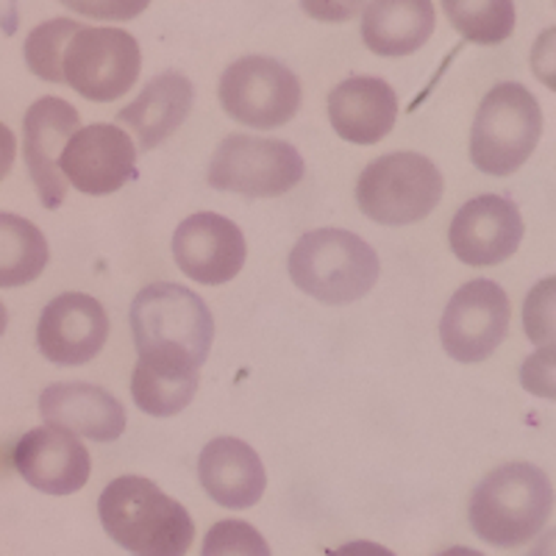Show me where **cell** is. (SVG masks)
Listing matches in <instances>:
<instances>
[{
    "instance_id": "3",
    "label": "cell",
    "mask_w": 556,
    "mask_h": 556,
    "mask_svg": "<svg viewBox=\"0 0 556 556\" xmlns=\"http://www.w3.org/2000/svg\"><path fill=\"white\" fill-rule=\"evenodd\" d=\"M292 281L320 304H354L379 281V256L362 237L345 228H317L295 242L290 253Z\"/></svg>"
},
{
    "instance_id": "15",
    "label": "cell",
    "mask_w": 556,
    "mask_h": 556,
    "mask_svg": "<svg viewBox=\"0 0 556 556\" xmlns=\"http://www.w3.org/2000/svg\"><path fill=\"white\" fill-rule=\"evenodd\" d=\"M81 128L76 106L62 98H39L31 103L23 121V153L45 208H59L67 198V187L59 159L70 137Z\"/></svg>"
},
{
    "instance_id": "33",
    "label": "cell",
    "mask_w": 556,
    "mask_h": 556,
    "mask_svg": "<svg viewBox=\"0 0 556 556\" xmlns=\"http://www.w3.org/2000/svg\"><path fill=\"white\" fill-rule=\"evenodd\" d=\"M14 153H17V142H14L12 128L0 123V181L9 176V170H12Z\"/></svg>"
},
{
    "instance_id": "4",
    "label": "cell",
    "mask_w": 556,
    "mask_h": 556,
    "mask_svg": "<svg viewBox=\"0 0 556 556\" xmlns=\"http://www.w3.org/2000/svg\"><path fill=\"white\" fill-rule=\"evenodd\" d=\"M543 137V109L518 81L495 84L479 103L470 128V159L486 176H513Z\"/></svg>"
},
{
    "instance_id": "34",
    "label": "cell",
    "mask_w": 556,
    "mask_h": 556,
    "mask_svg": "<svg viewBox=\"0 0 556 556\" xmlns=\"http://www.w3.org/2000/svg\"><path fill=\"white\" fill-rule=\"evenodd\" d=\"M0 28L3 34L17 31V0H0Z\"/></svg>"
},
{
    "instance_id": "17",
    "label": "cell",
    "mask_w": 556,
    "mask_h": 556,
    "mask_svg": "<svg viewBox=\"0 0 556 556\" xmlns=\"http://www.w3.org/2000/svg\"><path fill=\"white\" fill-rule=\"evenodd\" d=\"M39 415L45 426L81 434L96 443H114L126 431V406L112 392L84 381L45 387L39 395Z\"/></svg>"
},
{
    "instance_id": "14",
    "label": "cell",
    "mask_w": 556,
    "mask_h": 556,
    "mask_svg": "<svg viewBox=\"0 0 556 556\" xmlns=\"http://www.w3.org/2000/svg\"><path fill=\"white\" fill-rule=\"evenodd\" d=\"M245 256V237L237 223L215 212L187 217L173 235V260L178 270L198 285H226L242 270Z\"/></svg>"
},
{
    "instance_id": "30",
    "label": "cell",
    "mask_w": 556,
    "mask_h": 556,
    "mask_svg": "<svg viewBox=\"0 0 556 556\" xmlns=\"http://www.w3.org/2000/svg\"><path fill=\"white\" fill-rule=\"evenodd\" d=\"M531 73L543 87H548L551 92H556V26L545 28L534 45H531Z\"/></svg>"
},
{
    "instance_id": "31",
    "label": "cell",
    "mask_w": 556,
    "mask_h": 556,
    "mask_svg": "<svg viewBox=\"0 0 556 556\" xmlns=\"http://www.w3.org/2000/svg\"><path fill=\"white\" fill-rule=\"evenodd\" d=\"M370 0H301V9L320 23H348L365 12Z\"/></svg>"
},
{
    "instance_id": "5",
    "label": "cell",
    "mask_w": 556,
    "mask_h": 556,
    "mask_svg": "<svg viewBox=\"0 0 556 556\" xmlns=\"http://www.w3.org/2000/svg\"><path fill=\"white\" fill-rule=\"evenodd\" d=\"M131 334L139 354H187L203 367L215 340V317L192 290L156 281L134 298Z\"/></svg>"
},
{
    "instance_id": "26",
    "label": "cell",
    "mask_w": 556,
    "mask_h": 556,
    "mask_svg": "<svg viewBox=\"0 0 556 556\" xmlns=\"http://www.w3.org/2000/svg\"><path fill=\"white\" fill-rule=\"evenodd\" d=\"M201 556H273L270 545L245 520H220L206 531Z\"/></svg>"
},
{
    "instance_id": "12",
    "label": "cell",
    "mask_w": 556,
    "mask_h": 556,
    "mask_svg": "<svg viewBox=\"0 0 556 556\" xmlns=\"http://www.w3.org/2000/svg\"><path fill=\"white\" fill-rule=\"evenodd\" d=\"M109 340V315L98 298L64 292L45 306L37 323L39 354L59 367L96 359Z\"/></svg>"
},
{
    "instance_id": "37",
    "label": "cell",
    "mask_w": 556,
    "mask_h": 556,
    "mask_svg": "<svg viewBox=\"0 0 556 556\" xmlns=\"http://www.w3.org/2000/svg\"><path fill=\"white\" fill-rule=\"evenodd\" d=\"M7 323H9V312L7 306L0 304V337H3V331H7Z\"/></svg>"
},
{
    "instance_id": "11",
    "label": "cell",
    "mask_w": 556,
    "mask_h": 556,
    "mask_svg": "<svg viewBox=\"0 0 556 556\" xmlns=\"http://www.w3.org/2000/svg\"><path fill=\"white\" fill-rule=\"evenodd\" d=\"M59 170L84 195H112L137 176V148L121 126L92 123L70 137Z\"/></svg>"
},
{
    "instance_id": "6",
    "label": "cell",
    "mask_w": 556,
    "mask_h": 556,
    "mask_svg": "<svg viewBox=\"0 0 556 556\" xmlns=\"http://www.w3.org/2000/svg\"><path fill=\"white\" fill-rule=\"evenodd\" d=\"M443 173L424 153L399 151L374 159L356 181L362 215L381 226H412L443 198Z\"/></svg>"
},
{
    "instance_id": "23",
    "label": "cell",
    "mask_w": 556,
    "mask_h": 556,
    "mask_svg": "<svg viewBox=\"0 0 556 556\" xmlns=\"http://www.w3.org/2000/svg\"><path fill=\"white\" fill-rule=\"evenodd\" d=\"M48 240L31 220L0 212V290L26 287L48 267Z\"/></svg>"
},
{
    "instance_id": "20",
    "label": "cell",
    "mask_w": 556,
    "mask_h": 556,
    "mask_svg": "<svg viewBox=\"0 0 556 556\" xmlns=\"http://www.w3.org/2000/svg\"><path fill=\"white\" fill-rule=\"evenodd\" d=\"M192 103H195V87L190 78L176 70H167L142 87L137 101L117 112V121L131 128L142 151H153L184 126L192 112Z\"/></svg>"
},
{
    "instance_id": "9",
    "label": "cell",
    "mask_w": 556,
    "mask_h": 556,
    "mask_svg": "<svg viewBox=\"0 0 556 556\" xmlns=\"http://www.w3.org/2000/svg\"><path fill=\"white\" fill-rule=\"evenodd\" d=\"M220 103L231 121L270 131L301 109V81L287 64L270 56H242L220 78Z\"/></svg>"
},
{
    "instance_id": "35",
    "label": "cell",
    "mask_w": 556,
    "mask_h": 556,
    "mask_svg": "<svg viewBox=\"0 0 556 556\" xmlns=\"http://www.w3.org/2000/svg\"><path fill=\"white\" fill-rule=\"evenodd\" d=\"M526 556H556V529L545 531L543 538L531 545V551Z\"/></svg>"
},
{
    "instance_id": "8",
    "label": "cell",
    "mask_w": 556,
    "mask_h": 556,
    "mask_svg": "<svg viewBox=\"0 0 556 556\" xmlns=\"http://www.w3.org/2000/svg\"><path fill=\"white\" fill-rule=\"evenodd\" d=\"M142 53L123 28L81 26L67 42L62 59L64 84L96 103L117 101L137 84Z\"/></svg>"
},
{
    "instance_id": "25",
    "label": "cell",
    "mask_w": 556,
    "mask_h": 556,
    "mask_svg": "<svg viewBox=\"0 0 556 556\" xmlns=\"http://www.w3.org/2000/svg\"><path fill=\"white\" fill-rule=\"evenodd\" d=\"M81 28V23L67 17H56V20H45L28 34L26 39V64L31 70L34 76L42 78V81L51 84H64V73H62V59L64 51H67V42L73 39V34Z\"/></svg>"
},
{
    "instance_id": "13",
    "label": "cell",
    "mask_w": 556,
    "mask_h": 556,
    "mask_svg": "<svg viewBox=\"0 0 556 556\" xmlns=\"http://www.w3.org/2000/svg\"><path fill=\"white\" fill-rule=\"evenodd\" d=\"M520 208L504 195H479L459 206L451 220V251L462 265L495 267L523 242Z\"/></svg>"
},
{
    "instance_id": "16",
    "label": "cell",
    "mask_w": 556,
    "mask_h": 556,
    "mask_svg": "<svg viewBox=\"0 0 556 556\" xmlns=\"http://www.w3.org/2000/svg\"><path fill=\"white\" fill-rule=\"evenodd\" d=\"M12 462L17 473L48 495H70L81 490L92 473L89 451L76 434L53 426L31 429L14 445Z\"/></svg>"
},
{
    "instance_id": "18",
    "label": "cell",
    "mask_w": 556,
    "mask_h": 556,
    "mask_svg": "<svg viewBox=\"0 0 556 556\" xmlns=\"http://www.w3.org/2000/svg\"><path fill=\"white\" fill-rule=\"evenodd\" d=\"M331 128L345 142L376 146L395 128L399 98L395 89L376 76H354L337 84L329 96Z\"/></svg>"
},
{
    "instance_id": "28",
    "label": "cell",
    "mask_w": 556,
    "mask_h": 556,
    "mask_svg": "<svg viewBox=\"0 0 556 556\" xmlns=\"http://www.w3.org/2000/svg\"><path fill=\"white\" fill-rule=\"evenodd\" d=\"M520 384L538 399L556 401V342L540 345L520 365Z\"/></svg>"
},
{
    "instance_id": "29",
    "label": "cell",
    "mask_w": 556,
    "mask_h": 556,
    "mask_svg": "<svg viewBox=\"0 0 556 556\" xmlns=\"http://www.w3.org/2000/svg\"><path fill=\"white\" fill-rule=\"evenodd\" d=\"M70 12L81 14L89 20H103V23H123L134 20L151 7V0H59Z\"/></svg>"
},
{
    "instance_id": "7",
    "label": "cell",
    "mask_w": 556,
    "mask_h": 556,
    "mask_svg": "<svg viewBox=\"0 0 556 556\" xmlns=\"http://www.w3.org/2000/svg\"><path fill=\"white\" fill-rule=\"evenodd\" d=\"M304 156L285 139L231 134L208 162V184L245 198H278L304 181Z\"/></svg>"
},
{
    "instance_id": "1",
    "label": "cell",
    "mask_w": 556,
    "mask_h": 556,
    "mask_svg": "<svg viewBox=\"0 0 556 556\" xmlns=\"http://www.w3.org/2000/svg\"><path fill=\"white\" fill-rule=\"evenodd\" d=\"M98 515L109 538L131 556H187L195 538L190 513L142 476L109 481Z\"/></svg>"
},
{
    "instance_id": "21",
    "label": "cell",
    "mask_w": 556,
    "mask_h": 556,
    "mask_svg": "<svg viewBox=\"0 0 556 556\" xmlns=\"http://www.w3.org/2000/svg\"><path fill=\"white\" fill-rule=\"evenodd\" d=\"M434 26L431 0H370L362 12V39L376 56H412L429 42Z\"/></svg>"
},
{
    "instance_id": "10",
    "label": "cell",
    "mask_w": 556,
    "mask_h": 556,
    "mask_svg": "<svg viewBox=\"0 0 556 556\" xmlns=\"http://www.w3.org/2000/svg\"><path fill=\"white\" fill-rule=\"evenodd\" d=\"M513 304L504 287L490 278H473L451 295L440 320L445 354L462 365H479L498 351L509 334Z\"/></svg>"
},
{
    "instance_id": "22",
    "label": "cell",
    "mask_w": 556,
    "mask_h": 556,
    "mask_svg": "<svg viewBox=\"0 0 556 556\" xmlns=\"http://www.w3.org/2000/svg\"><path fill=\"white\" fill-rule=\"evenodd\" d=\"M201 365L184 354H139L131 376V399L153 417H173L195 399Z\"/></svg>"
},
{
    "instance_id": "36",
    "label": "cell",
    "mask_w": 556,
    "mask_h": 556,
    "mask_svg": "<svg viewBox=\"0 0 556 556\" xmlns=\"http://www.w3.org/2000/svg\"><path fill=\"white\" fill-rule=\"evenodd\" d=\"M437 556H484V554H481V551H473V548H465V545H456V548H448Z\"/></svg>"
},
{
    "instance_id": "24",
    "label": "cell",
    "mask_w": 556,
    "mask_h": 556,
    "mask_svg": "<svg viewBox=\"0 0 556 556\" xmlns=\"http://www.w3.org/2000/svg\"><path fill=\"white\" fill-rule=\"evenodd\" d=\"M451 26L476 45H501L515 31V0H443Z\"/></svg>"
},
{
    "instance_id": "2",
    "label": "cell",
    "mask_w": 556,
    "mask_h": 556,
    "mask_svg": "<svg viewBox=\"0 0 556 556\" xmlns=\"http://www.w3.org/2000/svg\"><path fill=\"white\" fill-rule=\"evenodd\" d=\"M554 513V484L529 462H509L486 473L470 495L468 518L476 538L495 548H520Z\"/></svg>"
},
{
    "instance_id": "19",
    "label": "cell",
    "mask_w": 556,
    "mask_h": 556,
    "mask_svg": "<svg viewBox=\"0 0 556 556\" xmlns=\"http://www.w3.org/2000/svg\"><path fill=\"white\" fill-rule=\"evenodd\" d=\"M198 479L208 498L226 509H251L267 486L260 454L237 437H217L206 443L198 459Z\"/></svg>"
},
{
    "instance_id": "32",
    "label": "cell",
    "mask_w": 556,
    "mask_h": 556,
    "mask_svg": "<svg viewBox=\"0 0 556 556\" xmlns=\"http://www.w3.org/2000/svg\"><path fill=\"white\" fill-rule=\"evenodd\" d=\"M329 556H395L390 548L379 543H370V540H354V543H345L340 548L331 551Z\"/></svg>"
},
{
    "instance_id": "27",
    "label": "cell",
    "mask_w": 556,
    "mask_h": 556,
    "mask_svg": "<svg viewBox=\"0 0 556 556\" xmlns=\"http://www.w3.org/2000/svg\"><path fill=\"white\" fill-rule=\"evenodd\" d=\"M523 329L534 345L556 342V276L543 278L529 290L523 301Z\"/></svg>"
}]
</instances>
